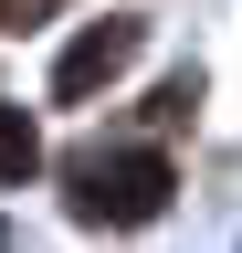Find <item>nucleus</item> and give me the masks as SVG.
<instances>
[{"label": "nucleus", "instance_id": "obj_3", "mask_svg": "<svg viewBox=\"0 0 242 253\" xmlns=\"http://www.w3.org/2000/svg\"><path fill=\"white\" fill-rule=\"evenodd\" d=\"M42 169V137H32V116L21 106H0V179H32Z\"/></svg>", "mask_w": 242, "mask_h": 253}, {"label": "nucleus", "instance_id": "obj_2", "mask_svg": "<svg viewBox=\"0 0 242 253\" xmlns=\"http://www.w3.org/2000/svg\"><path fill=\"white\" fill-rule=\"evenodd\" d=\"M137 53H147V21H127V11L84 21L74 42H64V63H53V106H84V95H95V84H116Z\"/></svg>", "mask_w": 242, "mask_h": 253}, {"label": "nucleus", "instance_id": "obj_1", "mask_svg": "<svg viewBox=\"0 0 242 253\" xmlns=\"http://www.w3.org/2000/svg\"><path fill=\"white\" fill-rule=\"evenodd\" d=\"M169 211V158L158 148H116L74 169V221H105V232H137V221Z\"/></svg>", "mask_w": 242, "mask_h": 253}]
</instances>
